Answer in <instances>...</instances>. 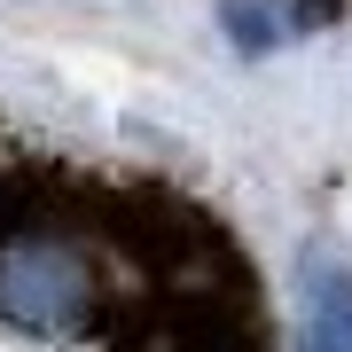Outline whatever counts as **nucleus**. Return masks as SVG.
I'll list each match as a JSON object with an SVG mask.
<instances>
[{"instance_id": "obj_1", "label": "nucleus", "mask_w": 352, "mask_h": 352, "mask_svg": "<svg viewBox=\"0 0 352 352\" xmlns=\"http://www.w3.org/2000/svg\"><path fill=\"white\" fill-rule=\"evenodd\" d=\"M0 314L32 337H71L94 314V274L55 235H8L0 243Z\"/></svg>"}, {"instance_id": "obj_2", "label": "nucleus", "mask_w": 352, "mask_h": 352, "mask_svg": "<svg viewBox=\"0 0 352 352\" xmlns=\"http://www.w3.org/2000/svg\"><path fill=\"white\" fill-rule=\"evenodd\" d=\"M298 274H305V352H352V258L314 243Z\"/></svg>"}, {"instance_id": "obj_3", "label": "nucleus", "mask_w": 352, "mask_h": 352, "mask_svg": "<svg viewBox=\"0 0 352 352\" xmlns=\"http://www.w3.org/2000/svg\"><path fill=\"white\" fill-rule=\"evenodd\" d=\"M329 16H337V0H227V32H235L243 55L289 47V39L321 32Z\"/></svg>"}]
</instances>
